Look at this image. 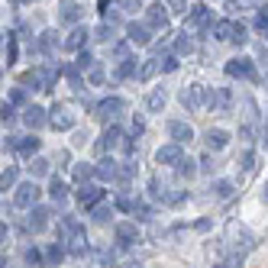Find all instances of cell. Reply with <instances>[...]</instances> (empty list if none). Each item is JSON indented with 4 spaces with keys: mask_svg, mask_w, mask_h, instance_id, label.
Instances as JSON below:
<instances>
[{
    "mask_svg": "<svg viewBox=\"0 0 268 268\" xmlns=\"http://www.w3.org/2000/svg\"><path fill=\"white\" fill-rule=\"evenodd\" d=\"M168 133H171V139H175L178 146H181V142H191V136H194L188 123H171V126H168Z\"/></svg>",
    "mask_w": 268,
    "mask_h": 268,
    "instance_id": "cell-11",
    "label": "cell"
},
{
    "mask_svg": "<svg viewBox=\"0 0 268 268\" xmlns=\"http://www.w3.org/2000/svg\"><path fill=\"white\" fill-rule=\"evenodd\" d=\"M36 201H39L36 181H26V184H19V188H16V197H13V204H16V207H32Z\"/></svg>",
    "mask_w": 268,
    "mask_h": 268,
    "instance_id": "cell-1",
    "label": "cell"
},
{
    "mask_svg": "<svg viewBox=\"0 0 268 268\" xmlns=\"http://www.w3.org/2000/svg\"><path fill=\"white\" fill-rule=\"evenodd\" d=\"M13 184H16V165H10V168L3 171V175H0V188H13Z\"/></svg>",
    "mask_w": 268,
    "mask_h": 268,
    "instance_id": "cell-23",
    "label": "cell"
},
{
    "mask_svg": "<svg viewBox=\"0 0 268 268\" xmlns=\"http://www.w3.org/2000/svg\"><path fill=\"white\" fill-rule=\"evenodd\" d=\"M175 68H178V58H175V55H168V58L162 61V71H175Z\"/></svg>",
    "mask_w": 268,
    "mask_h": 268,
    "instance_id": "cell-32",
    "label": "cell"
},
{
    "mask_svg": "<svg viewBox=\"0 0 268 268\" xmlns=\"http://www.w3.org/2000/svg\"><path fill=\"white\" fill-rule=\"evenodd\" d=\"M256 26L259 29H268V6H262V10L256 13Z\"/></svg>",
    "mask_w": 268,
    "mask_h": 268,
    "instance_id": "cell-27",
    "label": "cell"
},
{
    "mask_svg": "<svg viewBox=\"0 0 268 268\" xmlns=\"http://www.w3.org/2000/svg\"><path fill=\"white\" fill-rule=\"evenodd\" d=\"M52 126H58V129H71V126H74V116L68 113V110H58V107H55V116H52Z\"/></svg>",
    "mask_w": 268,
    "mask_h": 268,
    "instance_id": "cell-15",
    "label": "cell"
},
{
    "mask_svg": "<svg viewBox=\"0 0 268 268\" xmlns=\"http://www.w3.org/2000/svg\"><path fill=\"white\" fill-rule=\"evenodd\" d=\"M191 49H194V42H191L188 36H181V39H178V52H181V55H188Z\"/></svg>",
    "mask_w": 268,
    "mask_h": 268,
    "instance_id": "cell-30",
    "label": "cell"
},
{
    "mask_svg": "<svg viewBox=\"0 0 268 268\" xmlns=\"http://www.w3.org/2000/svg\"><path fill=\"white\" fill-rule=\"evenodd\" d=\"M226 139H230V136H226L223 129H210V133H207V149H223Z\"/></svg>",
    "mask_w": 268,
    "mask_h": 268,
    "instance_id": "cell-18",
    "label": "cell"
},
{
    "mask_svg": "<svg viewBox=\"0 0 268 268\" xmlns=\"http://www.w3.org/2000/svg\"><path fill=\"white\" fill-rule=\"evenodd\" d=\"M97 175H100V178H116V175H120V168H116L113 159H110V162H100V165H97Z\"/></svg>",
    "mask_w": 268,
    "mask_h": 268,
    "instance_id": "cell-22",
    "label": "cell"
},
{
    "mask_svg": "<svg viewBox=\"0 0 268 268\" xmlns=\"http://www.w3.org/2000/svg\"><path fill=\"white\" fill-rule=\"evenodd\" d=\"M100 81H104V71H100V68H91V84H100Z\"/></svg>",
    "mask_w": 268,
    "mask_h": 268,
    "instance_id": "cell-33",
    "label": "cell"
},
{
    "mask_svg": "<svg viewBox=\"0 0 268 268\" xmlns=\"http://www.w3.org/2000/svg\"><path fill=\"white\" fill-rule=\"evenodd\" d=\"M120 110H123V100L120 97H110V100H104V104L97 107V116H100V120H116Z\"/></svg>",
    "mask_w": 268,
    "mask_h": 268,
    "instance_id": "cell-4",
    "label": "cell"
},
{
    "mask_svg": "<svg viewBox=\"0 0 268 268\" xmlns=\"http://www.w3.org/2000/svg\"><path fill=\"white\" fill-rule=\"evenodd\" d=\"M181 104L191 107V110H197V107H201V87H188V91H181Z\"/></svg>",
    "mask_w": 268,
    "mask_h": 268,
    "instance_id": "cell-16",
    "label": "cell"
},
{
    "mask_svg": "<svg viewBox=\"0 0 268 268\" xmlns=\"http://www.w3.org/2000/svg\"><path fill=\"white\" fill-rule=\"evenodd\" d=\"M116 239H120L123 246L136 243V223H120V226H116Z\"/></svg>",
    "mask_w": 268,
    "mask_h": 268,
    "instance_id": "cell-14",
    "label": "cell"
},
{
    "mask_svg": "<svg viewBox=\"0 0 268 268\" xmlns=\"http://www.w3.org/2000/svg\"><path fill=\"white\" fill-rule=\"evenodd\" d=\"M123 6H129V10H139V0H120Z\"/></svg>",
    "mask_w": 268,
    "mask_h": 268,
    "instance_id": "cell-35",
    "label": "cell"
},
{
    "mask_svg": "<svg viewBox=\"0 0 268 268\" xmlns=\"http://www.w3.org/2000/svg\"><path fill=\"white\" fill-rule=\"evenodd\" d=\"M236 26H239V23L223 19V23H217V36H220V39H236Z\"/></svg>",
    "mask_w": 268,
    "mask_h": 268,
    "instance_id": "cell-19",
    "label": "cell"
},
{
    "mask_svg": "<svg viewBox=\"0 0 268 268\" xmlns=\"http://www.w3.org/2000/svg\"><path fill=\"white\" fill-rule=\"evenodd\" d=\"M10 146L16 149V152H23V155H32L39 149V139H36V136H23V139H13Z\"/></svg>",
    "mask_w": 268,
    "mask_h": 268,
    "instance_id": "cell-12",
    "label": "cell"
},
{
    "mask_svg": "<svg viewBox=\"0 0 268 268\" xmlns=\"http://www.w3.org/2000/svg\"><path fill=\"white\" fill-rule=\"evenodd\" d=\"M165 107V94L162 91H155L152 97H149V110H162Z\"/></svg>",
    "mask_w": 268,
    "mask_h": 268,
    "instance_id": "cell-25",
    "label": "cell"
},
{
    "mask_svg": "<svg viewBox=\"0 0 268 268\" xmlns=\"http://www.w3.org/2000/svg\"><path fill=\"white\" fill-rule=\"evenodd\" d=\"M78 201H81V207H94V204L104 201V188H94V184H87V188L78 191Z\"/></svg>",
    "mask_w": 268,
    "mask_h": 268,
    "instance_id": "cell-3",
    "label": "cell"
},
{
    "mask_svg": "<svg viewBox=\"0 0 268 268\" xmlns=\"http://www.w3.org/2000/svg\"><path fill=\"white\" fill-rule=\"evenodd\" d=\"M91 175H97V168H91V165H84V162H81V165H74V181H81V184H84Z\"/></svg>",
    "mask_w": 268,
    "mask_h": 268,
    "instance_id": "cell-21",
    "label": "cell"
},
{
    "mask_svg": "<svg viewBox=\"0 0 268 268\" xmlns=\"http://www.w3.org/2000/svg\"><path fill=\"white\" fill-rule=\"evenodd\" d=\"M214 268H233V265H214Z\"/></svg>",
    "mask_w": 268,
    "mask_h": 268,
    "instance_id": "cell-36",
    "label": "cell"
},
{
    "mask_svg": "<svg viewBox=\"0 0 268 268\" xmlns=\"http://www.w3.org/2000/svg\"><path fill=\"white\" fill-rule=\"evenodd\" d=\"M26 126L29 129H39V126H45V110L42 107H26Z\"/></svg>",
    "mask_w": 268,
    "mask_h": 268,
    "instance_id": "cell-10",
    "label": "cell"
},
{
    "mask_svg": "<svg viewBox=\"0 0 268 268\" xmlns=\"http://www.w3.org/2000/svg\"><path fill=\"white\" fill-rule=\"evenodd\" d=\"M265 201H268V184H265Z\"/></svg>",
    "mask_w": 268,
    "mask_h": 268,
    "instance_id": "cell-37",
    "label": "cell"
},
{
    "mask_svg": "<svg viewBox=\"0 0 268 268\" xmlns=\"http://www.w3.org/2000/svg\"><path fill=\"white\" fill-rule=\"evenodd\" d=\"M84 36H87V29H74L71 32V39H68V49H81V42H84Z\"/></svg>",
    "mask_w": 268,
    "mask_h": 268,
    "instance_id": "cell-24",
    "label": "cell"
},
{
    "mask_svg": "<svg viewBox=\"0 0 268 268\" xmlns=\"http://www.w3.org/2000/svg\"><path fill=\"white\" fill-rule=\"evenodd\" d=\"M110 214H113V210H107V207H100V210H97V220H100V223H104V220H107Z\"/></svg>",
    "mask_w": 268,
    "mask_h": 268,
    "instance_id": "cell-34",
    "label": "cell"
},
{
    "mask_svg": "<svg viewBox=\"0 0 268 268\" xmlns=\"http://www.w3.org/2000/svg\"><path fill=\"white\" fill-rule=\"evenodd\" d=\"M32 175H49V162H42V159H36V162H32Z\"/></svg>",
    "mask_w": 268,
    "mask_h": 268,
    "instance_id": "cell-28",
    "label": "cell"
},
{
    "mask_svg": "<svg viewBox=\"0 0 268 268\" xmlns=\"http://www.w3.org/2000/svg\"><path fill=\"white\" fill-rule=\"evenodd\" d=\"M45 226H49V210H45V207H36V210L29 214V230H32V233H42Z\"/></svg>",
    "mask_w": 268,
    "mask_h": 268,
    "instance_id": "cell-9",
    "label": "cell"
},
{
    "mask_svg": "<svg viewBox=\"0 0 268 268\" xmlns=\"http://www.w3.org/2000/svg\"><path fill=\"white\" fill-rule=\"evenodd\" d=\"M178 171H181L184 178H191V175H194V162H191V159H188V162H181V165H178Z\"/></svg>",
    "mask_w": 268,
    "mask_h": 268,
    "instance_id": "cell-31",
    "label": "cell"
},
{
    "mask_svg": "<svg viewBox=\"0 0 268 268\" xmlns=\"http://www.w3.org/2000/svg\"><path fill=\"white\" fill-rule=\"evenodd\" d=\"M129 42H136V45H149V29L146 26H129Z\"/></svg>",
    "mask_w": 268,
    "mask_h": 268,
    "instance_id": "cell-17",
    "label": "cell"
},
{
    "mask_svg": "<svg viewBox=\"0 0 268 268\" xmlns=\"http://www.w3.org/2000/svg\"><path fill=\"white\" fill-rule=\"evenodd\" d=\"M146 16H149V26H155V29H159V26L168 23V6H165V3H152Z\"/></svg>",
    "mask_w": 268,
    "mask_h": 268,
    "instance_id": "cell-7",
    "label": "cell"
},
{
    "mask_svg": "<svg viewBox=\"0 0 268 268\" xmlns=\"http://www.w3.org/2000/svg\"><path fill=\"white\" fill-rule=\"evenodd\" d=\"M45 256H49V262H61L65 249H61V246H49V252H45Z\"/></svg>",
    "mask_w": 268,
    "mask_h": 268,
    "instance_id": "cell-29",
    "label": "cell"
},
{
    "mask_svg": "<svg viewBox=\"0 0 268 268\" xmlns=\"http://www.w3.org/2000/svg\"><path fill=\"white\" fill-rule=\"evenodd\" d=\"M49 194H52V201H58V204H61V201L68 197V184L55 178V181H52V188H49Z\"/></svg>",
    "mask_w": 268,
    "mask_h": 268,
    "instance_id": "cell-20",
    "label": "cell"
},
{
    "mask_svg": "<svg viewBox=\"0 0 268 268\" xmlns=\"http://www.w3.org/2000/svg\"><path fill=\"white\" fill-rule=\"evenodd\" d=\"M116 146H126V136L120 133V129H107L104 133V139H100V152H107V149H116Z\"/></svg>",
    "mask_w": 268,
    "mask_h": 268,
    "instance_id": "cell-8",
    "label": "cell"
},
{
    "mask_svg": "<svg viewBox=\"0 0 268 268\" xmlns=\"http://www.w3.org/2000/svg\"><path fill=\"white\" fill-rule=\"evenodd\" d=\"M214 191H217V197H230V194H233V184H230V181H217Z\"/></svg>",
    "mask_w": 268,
    "mask_h": 268,
    "instance_id": "cell-26",
    "label": "cell"
},
{
    "mask_svg": "<svg viewBox=\"0 0 268 268\" xmlns=\"http://www.w3.org/2000/svg\"><path fill=\"white\" fill-rule=\"evenodd\" d=\"M226 74L230 78H252V58H233L226 65Z\"/></svg>",
    "mask_w": 268,
    "mask_h": 268,
    "instance_id": "cell-2",
    "label": "cell"
},
{
    "mask_svg": "<svg viewBox=\"0 0 268 268\" xmlns=\"http://www.w3.org/2000/svg\"><path fill=\"white\" fill-rule=\"evenodd\" d=\"M184 159H181V146L178 142H171V146H165V149H159V165H181Z\"/></svg>",
    "mask_w": 268,
    "mask_h": 268,
    "instance_id": "cell-5",
    "label": "cell"
},
{
    "mask_svg": "<svg viewBox=\"0 0 268 268\" xmlns=\"http://www.w3.org/2000/svg\"><path fill=\"white\" fill-rule=\"evenodd\" d=\"M265 36H268V29H265Z\"/></svg>",
    "mask_w": 268,
    "mask_h": 268,
    "instance_id": "cell-38",
    "label": "cell"
},
{
    "mask_svg": "<svg viewBox=\"0 0 268 268\" xmlns=\"http://www.w3.org/2000/svg\"><path fill=\"white\" fill-rule=\"evenodd\" d=\"M78 19H81V6L74 0H65L61 3V23H78Z\"/></svg>",
    "mask_w": 268,
    "mask_h": 268,
    "instance_id": "cell-13",
    "label": "cell"
},
{
    "mask_svg": "<svg viewBox=\"0 0 268 268\" xmlns=\"http://www.w3.org/2000/svg\"><path fill=\"white\" fill-rule=\"evenodd\" d=\"M210 23V10L204 3H197L194 10H191V16H188V26L191 29H201V26H207Z\"/></svg>",
    "mask_w": 268,
    "mask_h": 268,
    "instance_id": "cell-6",
    "label": "cell"
}]
</instances>
